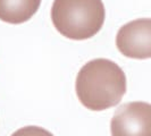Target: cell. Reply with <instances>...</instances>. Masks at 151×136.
Wrapping results in <instances>:
<instances>
[{
  "label": "cell",
  "mask_w": 151,
  "mask_h": 136,
  "mask_svg": "<svg viewBox=\"0 0 151 136\" xmlns=\"http://www.w3.org/2000/svg\"><path fill=\"white\" fill-rule=\"evenodd\" d=\"M75 91L86 109L102 111L122 101L126 93V76L116 62L105 58L93 59L80 69Z\"/></svg>",
  "instance_id": "obj_1"
},
{
  "label": "cell",
  "mask_w": 151,
  "mask_h": 136,
  "mask_svg": "<svg viewBox=\"0 0 151 136\" xmlns=\"http://www.w3.org/2000/svg\"><path fill=\"white\" fill-rule=\"evenodd\" d=\"M106 18L102 0H55L51 21L63 37L82 41L94 37Z\"/></svg>",
  "instance_id": "obj_2"
},
{
  "label": "cell",
  "mask_w": 151,
  "mask_h": 136,
  "mask_svg": "<svg viewBox=\"0 0 151 136\" xmlns=\"http://www.w3.org/2000/svg\"><path fill=\"white\" fill-rule=\"evenodd\" d=\"M111 136H151V105L142 101L121 106L110 121Z\"/></svg>",
  "instance_id": "obj_3"
},
{
  "label": "cell",
  "mask_w": 151,
  "mask_h": 136,
  "mask_svg": "<svg viewBox=\"0 0 151 136\" xmlns=\"http://www.w3.org/2000/svg\"><path fill=\"white\" fill-rule=\"evenodd\" d=\"M116 45L127 58H151V18H137L123 25L117 32Z\"/></svg>",
  "instance_id": "obj_4"
},
{
  "label": "cell",
  "mask_w": 151,
  "mask_h": 136,
  "mask_svg": "<svg viewBox=\"0 0 151 136\" xmlns=\"http://www.w3.org/2000/svg\"><path fill=\"white\" fill-rule=\"evenodd\" d=\"M41 0H0V19L9 24H22L38 11Z\"/></svg>",
  "instance_id": "obj_5"
},
{
  "label": "cell",
  "mask_w": 151,
  "mask_h": 136,
  "mask_svg": "<svg viewBox=\"0 0 151 136\" xmlns=\"http://www.w3.org/2000/svg\"><path fill=\"white\" fill-rule=\"evenodd\" d=\"M12 136H53L47 129L39 127V126H26L17 129Z\"/></svg>",
  "instance_id": "obj_6"
}]
</instances>
